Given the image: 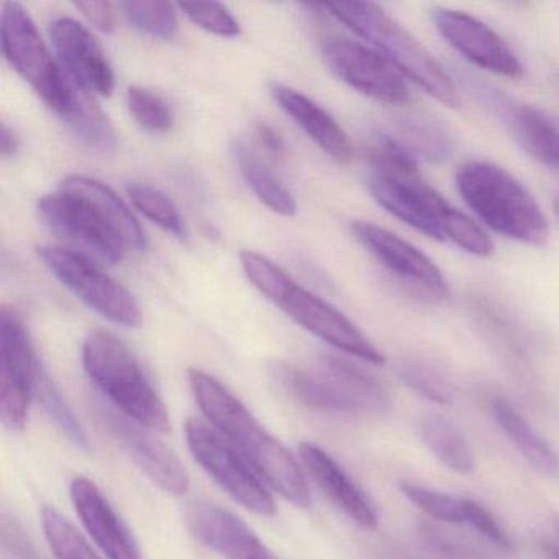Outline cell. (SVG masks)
I'll use <instances>...</instances> for the list:
<instances>
[{"instance_id": "cell-1", "label": "cell", "mask_w": 559, "mask_h": 559, "mask_svg": "<svg viewBox=\"0 0 559 559\" xmlns=\"http://www.w3.org/2000/svg\"><path fill=\"white\" fill-rule=\"evenodd\" d=\"M368 188L382 209L408 227L438 241L456 245L474 257L493 253V243L479 224L435 191L418 169L417 159L395 136L378 133L369 153Z\"/></svg>"}, {"instance_id": "cell-2", "label": "cell", "mask_w": 559, "mask_h": 559, "mask_svg": "<svg viewBox=\"0 0 559 559\" xmlns=\"http://www.w3.org/2000/svg\"><path fill=\"white\" fill-rule=\"evenodd\" d=\"M189 385L205 417L247 457L258 476L297 507L310 506L306 477L293 454L214 376L189 369Z\"/></svg>"}, {"instance_id": "cell-3", "label": "cell", "mask_w": 559, "mask_h": 559, "mask_svg": "<svg viewBox=\"0 0 559 559\" xmlns=\"http://www.w3.org/2000/svg\"><path fill=\"white\" fill-rule=\"evenodd\" d=\"M332 17L365 38L384 55L407 80L448 109H460L461 97L450 74L437 58L391 15L369 2H333L322 5Z\"/></svg>"}, {"instance_id": "cell-4", "label": "cell", "mask_w": 559, "mask_h": 559, "mask_svg": "<svg viewBox=\"0 0 559 559\" xmlns=\"http://www.w3.org/2000/svg\"><path fill=\"white\" fill-rule=\"evenodd\" d=\"M464 204L496 234L542 247L548 222L535 198L509 171L487 162L464 163L456 173Z\"/></svg>"}, {"instance_id": "cell-5", "label": "cell", "mask_w": 559, "mask_h": 559, "mask_svg": "<svg viewBox=\"0 0 559 559\" xmlns=\"http://www.w3.org/2000/svg\"><path fill=\"white\" fill-rule=\"evenodd\" d=\"M87 376L110 405L150 430H171L168 407L156 394L132 353L112 333L97 330L83 345Z\"/></svg>"}, {"instance_id": "cell-6", "label": "cell", "mask_w": 559, "mask_h": 559, "mask_svg": "<svg viewBox=\"0 0 559 559\" xmlns=\"http://www.w3.org/2000/svg\"><path fill=\"white\" fill-rule=\"evenodd\" d=\"M273 372L287 394L312 411L366 415H384L391 411V397L384 385L340 356L326 355L322 372L284 362L274 366Z\"/></svg>"}, {"instance_id": "cell-7", "label": "cell", "mask_w": 559, "mask_h": 559, "mask_svg": "<svg viewBox=\"0 0 559 559\" xmlns=\"http://www.w3.org/2000/svg\"><path fill=\"white\" fill-rule=\"evenodd\" d=\"M0 31L8 63L63 119L73 104L74 81L55 63L28 12L17 2H8Z\"/></svg>"}, {"instance_id": "cell-8", "label": "cell", "mask_w": 559, "mask_h": 559, "mask_svg": "<svg viewBox=\"0 0 559 559\" xmlns=\"http://www.w3.org/2000/svg\"><path fill=\"white\" fill-rule=\"evenodd\" d=\"M186 440L202 469L245 509L260 516H274L276 502L258 479L257 471L227 437L202 418L186 421Z\"/></svg>"}, {"instance_id": "cell-9", "label": "cell", "mask_w": 559, "mask_h": 559, "mask_svg": "<svg viewBox=\"0 0 559 559\" xmlns=\"http://www.w3.org/2000/svg\"><path fill=\"white\" fill-rule=\"evenodd\" d=\"M38 215L63 238L74 253L87 260L117 264L130 250L119 231L83 195L61 189L38 202Z\"/></svg>"}, {"instance_id": "cell-10", "label": "cell", "mask_w": 559, "mask_h": 559, "mask_svg": "<svg viewBox=\"0 0 559 559\" xmlns=\"http://www.w3.org/2000/svg\"><path fill=\"white\" fill-rule=\"evenodd\" d=\"M48 270L94 312L126 329H139L143 319L129 290L99 270L93 261L67 248H38Z\"/></svg>"}, {"instance_id": "cell-11", "label": "cell", "mask_w": 559, "mask_h": 559, "mask_svg": "<svg viewBox=\"0 0 559 559\" xmlns=\"http://www.w3.org/2000/svg\"><path fill=\"white\" fill-rule=\"evenodd\" d=\"M38 361L35 359L24 320L14 307L0 312V417L12 431L28 424L35 394Z\"/></svg>"}, {"instance_id": "cell-12", "label": "cell", "mask_w": 559, "mask_h": 559, "mask_svg": "<svg viewBox=\"0 0 559 559\" xmlns=\"http://www.w3.org/2000/svg\"><path fill=\"white\" fill-rule=\"evenodd\" d=\"M326 67L343 83L389 106L411 100L407 78L379 51L346 38H330L322 45Z\"/></svg>"}, {"instance_id": "cell-13", "label": "cell", "mask_w": 559, "mask_h": 559, "mask_svg": "<svg viewBox=\"0 0 559 559\" xmlns=\"http://www.w3.org/2000/svg\"><path fill=\"white\" fill-rule=\"evenodd\" d=\"M274 306L280 307L297 325L329 343L333 348L372 365L384 362V355L348 317L294 281Z\"/></svg>"}, {"instance_id": "cell-14", "label": "cell", "mask_w": 559, "mask_h": 559, "mask_svg": "<svg viewBox=\"0 0 559 559\" xmlns=\"http://www.w3.org/2000/svg\"><path fill=\"white\" fill-rule=\"evenodd\" d=\"M352 228L356 240L399 281L428 299H450L443 273L417 247L372 222H355Z\"/></svg>"}, {"instance_id": "cell-15", "label": "cell", "mask_w": 559, "mask_h": 559, "mask_svg": "<svg viewBox=\"0 0 559 559\" xmlns=\"http://www.w3.org/2000/svg\"><path fill=\"white\" fill-rule=\"evenodd\" d=\"M96 411L110 435L156 486L173 496H185L188 492L191 479L185 464L171 448L156 440L143 430V425L136 424L110 404L99 405Z\"/></svg>"}, {"instance_id": "cell-16", "label": "cell", "mask_w": 559, "mask_h": 559, "mask_svg": "<svg viewBox=\"0 0 559 559\" xmlns=\"http://www.w3.org/2000/svg\"><path fill=\"white\" fill-rule=\"evenodd\" d=\"M438 34L464 60L487 73L502 78L523 76V67L512 48L496 31L466 12L435 9L431 12Z\"/></svg>"}, {"instance_id": "cell-17", "label": "cell", "mask_w": 559, "mask_h": 559, "mask_svg": "<svg viewBox=\"0 0 559 559\" xmlns=\"http://www.w3.org/2000/svg\"><path fill=\"white\" fill-rule=\"evenodd\" d=\"M50 37L63 70L90 93L109 97L116 87L112 67L93 34L73 19H58Z\"/></svg>"}, {"instance_id": "cell-18", "label": "cell", "mask_w": 559, "mask_h": 559, "mask_svg": "<svg viewBox=\"0 0 559 559\" xmlns=\"http://www.w3.org/2000/svg\"><path fill=\"white\" fill-rule=\"evenodd\" d=\"M186 523L198 542L225 559H276L263 542L228 510L209 502H192Z\"/></svg>"}, {"instance_id": "cell-19", "label": "cell", "mask_w": 559, "mask_h": 559, "mask_svg": "<svg viewBox=\"0 0 559 559\" xmlns=\"http://www.w3.org/2000/svg\"><path fill=\"white\" fill-rule=\"evenodd\" d=\"M70 490L81 523L107 558L142 559L132 533L96 483L80 476L71 483Z\"/></svg>"}, {"instance_id": "cell-20", "label": "cell", "mask_w": 559, "mask_h": 559, "mask_svg": "<svg viewBox=\"0 0 559 559\" xmlns=\"http://www.w3.org/2000/svg\"><path fill=\"white\" fill-rule=\"evenodd\" d=\"M299 454L307 473L316 480L317 486L348 519L361 528H378V513L372 509L368 497L326 451L304 441L299 444Z\"/></svg>"}, {"instance_id": "cell-21", "label": "cell", "mask_w": 559, "mask_h": 559, "mask_svg": "<svg viewBox=\"0 0 559 559\" xmlns=\"http://www.w3.org/2000/svg\"><path fill=\"white\" fill-rule=\"evenodd\" d=\"M492 107L520 146L543 166L559 171V120L543 110L493 96Z\"/></svg>"}, {"instance_id": "cell-22", "label": "cell", "mask_w": 559, "mask_h": 559, "mask_svg": "<svg viewBox=\"0 0 559 559\" xmlns=\"http://www.w3.org/2000/svg\"><path fill=\"white\" fill-rule=\"evenodd\" d=\"M271 96L280 104L281 109L304 130L307 136L322 148L326 155L340 163H349L355 158L352 140L345 130L325 109L313 103L299 91L290 90L283 84L270 86Z\"/></svg>"}, {"instance_id": "cell-23", "label": "cell", "mask_w": 559, "mask_h": 559, "mask_svg": "<svg viewBox=\"0 0 559 559\" xmlns=\"http://www.w3.org/2000/svg\"><path fill=\"white\" fill-rule=\"evenodd\" d=\"M493 420L523 460L542 476L558 479L559 456L548 441L536 433L535 428L509 402L497 401L492 407Z\"/></svg>"}, {"instance_id": "cell-24", "label": "cell", "mask_w": 559, "mask_h": 559, "mask_svg": "<svg viewBox=\"0 0 559 559\" xmlns=\"http://www.w3.org/2000/svg\"><path fill=\"white\" fill-rule=\"evenodd\" d=\"M67 191L76 192L91 202L114 228L119 231L120 237L129 245L130 250L143 251L146 248V237L140 227L135 215L130 211L129 205L103 182L87 176L73 175L68 176L60 186Z\"/></svg>"}, {"instance_id": "cell-25", "label": "cell", "mask_w": 559, "mask_h": 559, "mask_svg": "<svg viewBox=\"0 0 559 559\" xmlns=\"http://www.w3.org/2000/svg\"><path fill=\"white\" fill-rule=\"evenodd\" d=\"M420 435L433 456L454 473L469 476L476 471L473 447L463 431L447 418L437 415L425 417L420 424Z\"/></svg>"}, {"instance_id": "cell-26", "label": "cell", "mask_w": 559, "mask_h": 559, "mask_svg": "<svg viewBox=\"0 0 559 559\" xmlns=\"http://www.w3.org/2000/svg\"><path fill=\"white\" fill-rule=\"evenodd\" d=\"M234 156L248 186L253 189L257 198L266 207L276 214L286 215V217L296 214L297 204L294 195L287 191L286 186L274 176L264 162H261L260 156L250 146L241 142L235 143Z\"/></svg>"}, {"instance_id": "cell-27", "label": "cell", "mask_w": 559, "mask_h": 559, "mask_svg": "<svg viewBox=\"0 0 559 559\" xmlns=\"http://www.w3.org/2000/svg\"><path fill=\"white\" fill-rule=\"evenodd\" d=\"M63 120L87 145L100 152H112L116 148V130L110 126L94 97H91L90 91L84 90L76 81H74L73 104Z\"/></svg>"}, {"instance_id": "cell-28", "label": "cell", "mask_w": 559, "mask_h": 559, "mask_svg": "<svg viewBox=\"0 0 559 559\" xmlns=\"http://www.w3.org/2000/svg\"><path fill=\"white\" fill-rule=\"evenodd\" d=\"M397 132L399 135L395 139L415 159L440 163L450 158L453 153L450 135L433 120L407 117L399 122Z\"/></svg>"}, {"instance_id": "cell-29", "label": "cell", "mask_w": 559, "mask_h": 559, "mask_svg": "<svg viewBox=\"0 0 559 559\" xmlns=\"http://www.w3.org/2000/svg\"><path fill=\"white\" fill-rule=\"evenodd\" d=\"M399 378L407 388L420 394L428 401L447 405L453 401V384L447 372L430 359L412 358L404 359L399 366Z\"/></svg>"}, {"instance_id": "cell-30", "label": "cell", "mask_w": 559, "mask_h": 559, "mask_svg": "<svg viewBox=\"0 0 559 559\" xmlns=\"http://www.w3.org/2000/svg\"><path fill=\"white\" fill-rule=\"evenodd\" d=\"M45 536L57 559H103L83 533L53 507L41 510Z\"/></svg>"}, {"instance_id": "cell-31", "label": "cell", "mask_w": 559, "mask_h": 559, "mask_svg": "<svg viewBox=\"0 0 559 559\" xmlns=\"http://www.w3.org/2000/svg\"><path fill=\"white\" fill-rule=\"evenodd\" d=\"M127 194L132 204L153 224L175 235L179 240H186L188 231H186L185 221L175 202L165 192L150 185H132L127 188Z\"/></svg>"}, {"instance_id": "cell-32", "label": "cell", "mask_w": 559, "mask_h": 559, "mask_svg": "<svg viewBox=\"0 0 559 559\" xmlns=\"http://www.w3.org/2000/svg\"><path fill=\"white\" fill-rule=\"evenodd\" d=\"M402 493L407 497L408 502L414 503L418 510L438 522L463 525L469 522V499L450 496V493L437 492V490L425 489L414 484H402Z\"/></svg>"}, {"instance_id": "cell-33", "label": "cell", "mask_w": 559, "mask_h": 559, "mask_svg": "<svg viewBox=\"0 0 559 559\" xmlns=\"http://www.w3.org/2000/svg\"><path fill=\"white\" fill-rule=\"evenodd\" d=\"M35 394L40 397L45 412L50 415L51 420L58 425L61 431L70 438L71 443L80 450H90V440L86 431L81 427L80 421L74 417L73 411L68 407L57 385L48 378L47 372L38 366L37 381H35Z\"/></svg>"}, {"instance_id": "cell-34", "label": "cell", "mask_w": 559, "mask_h": 559, "mask_svg": "<svg viewBox=\"0 0 559 559\" xmlns=\"http://www.w3.org/2000/svg\"><path fill=\"white\" fill-rule=\"evenodd\" d=\"M127 21L143 34L171 40L178 34V17L169 2H123L120 4Z\"/></svg>"}, {"instance_id": "cell-35", "label": "cell", "mask_w": 559, "mask_h": 559, "mask_svg": "<svg viewBox=\"0 0 559 559\" xmlns=\"http://www.w3.org/2000/svg\"><path fill=\"white\" fill-rule=\"evenodd\" d=\"M240 261L250 283L273 304L280 300L284 290L293 283V277L286 271L281 270L276 263L267 260L263 254L241 251Z\"/></svg>"}, {"instance_id": "cell-36", "label": "cell", "mask_w": 559, "mask_h": 559, "mask_svg": "<svg viewBox=\"0 0 559 559\" xmlns=\"http://www.w3.org/2000/svg\"><path fill=\"white\" fill-rule=\"evenodd\" d=\"M127 103L135 122L152 133H166L173 129V112L168 104L152 91L129 87Z\"/></svg>"}, {"instance_id": "cell-37", "label": "cell", "mask_w": 559, "mask_h": 559, "mask_svg": "<svg viewBox=\"0 0 559 559\" xmlns=\"http://www.w3.org/2000/svg\"><path fill=\"white\" fill-rule=\"evenodd\" d=\"M192 24L218 37L235 38L241 34L240 22L225 5L217 2H185L179 4Z\"/></svg>"}, {"instance_id": "cell-38", "label": "cell", "mask_w": 559, "mask_h": 559, "mask_svg": "<svg viewBox=\"0 0 559 559\" xmlns=\"http://www.w3.org/2000/svg\"><path fill=\"white\" fill-rule=\"evenodd\" d=\"M467 525L473 526L477 533L484 536V538L489 539L493 546L502 549L506 552H512L515 549V545H513L510 536L503 532L502 526L496 522L492 515H490L489 510L484 509L480 503L471 502L469 510V522Z\"/></svg>"}, {"instance_id": "cell-39", "label": "cell", "mask_w": 559, "mask_h": 559, "mask_svg": "<svg viewBox=\"0 0 559 559\" xmlns=\"http://www.w3.org/2000/svg\"><path fill=\"white\" fill-rule=\"evenodd\" d=\"M2 543H4L5 552L12 559H40L27 536L24 535V530L9 516L2 520Z\"/></svg>"}, {"instance_id": "cell-40", "label": "cell", "mask_w": 559, "mask_h": 559, "mask_svg": "<svg viewBox=\"0 0 559 559\" xmlns=\"http://www.w3.org/2000/svg\"><path fill=\"white\" fill-rule=\"evenodd\" d=\"M78 11L104 34H112L116 28V14H114V5L106 0H93V2H78Z\"/></svg>"}, {"instance_id": "cell-41", "label": "cell", "mask_w": 559, "mask_h": 559, "mask_svg": "<svg viewBox=\"0 0 559 559\" xmlns=\"http://www.w3.org/2000/svg\"><path fill=\"white\" fill-rule=\"evenodd\" d=\"M258 135H260L261 143L266 146L267 152L273 153L274 156H281L284 153V142L271 127L261 123L258 127Z\"/></svg>"}, {"instance_id": "cell-42", "label": "cell", "mask_w": 559, "mask_h": 559, "mask_svg": "<svg viewBox=\"0 0 559 559\" xmlns=\"http://www.w3.org/2000/svg\"><path fill=\"white\" fill-rule=\"evenodd\" d=\"M17 145V136H15V133L4 123V126H2V132H0V150H2V156L9 158V156L15 155Z\"/></svg>"}, {"instance_id": "cell-43", "label": "cell", "mask_w": 559, "mask_h": 559, "mask_svg": "<svg viewBox=\"0 0 559 559\" xmlns=\"http://www.w3.org/2000/svg\"><path fill=\"white\" fill-rule=\"evenodd\" d=\"M555 207H556V214H558V217H559V199H556Z\"/></svg>"}, {"instance_id": "cell-44", "label": "cell", "mask_w": 559, "mask_h": 559, "mask_svg": "<svg viewBox=\"0 0 559 559\" xmlns=\"http://www.w3.org/2000/svg\"><path fill=\"white\" fill-rule=\"evenodd\" d=\"M558 533H559V522H558Z\"/></svg>"}]
</instances>
